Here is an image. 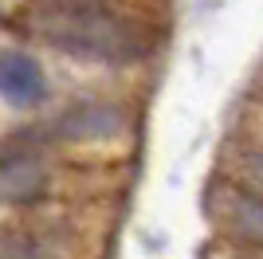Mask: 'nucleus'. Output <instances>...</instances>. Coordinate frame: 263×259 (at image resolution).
<instances>
[{
	"label": "nucleus",
	"mask_w": 263,
	"mask_h": 259,
	"mask_svg": "<svg viewBox=\"0 0 263 259\" xmlns=\"http://www.w3.org/2000/svg\"><path fill=\"white\" fill-rule=\"evenodd\" d=\"M35 32L71 55L106 59V63H134L145 51L138 28L122 16L102 12L99 4H55L35 16Z\"/></svg>",
	"instance_id": "nucleus-1"
},
{
	"label": "nucleus",
	"mask_w": 263,
	"mask_h": 259,
	"mask_svg": "<svg viewBox=\"0 0 263 259\" xmlns=\"http://www.w3.org/2000/svg\"><path fill=\"white\" fill-rule=\"evenodd\" d=\"M209 212L224 236L263 248V196L236 184H216L209 193Z\"/></svg>",
	"instance_id": "nucleus-2"
},
{
	"label": "nucleus",
	"mask_w": 263,
	"mask_h": 259,
	"mask_svg": "<svg viewBox=\"0 0 263 259\" xmlns=\"http://www.w3.org/2000/svg\"><path fill=\"white\" fill-rule=\"evenodd\" d=\"M0 90L16 106H32L44 98V71L28 55H4L0 59Z\"/></svg>",
	"instance_id": "nucleus-3"
},
{
	"label": "nucleus",
	"mask_w": 263,
	"mask_h": 259,
	"mask_svg": "<svg viewBox=\"0 0 263 259\" xmlns=\"http://www.w3.org/2000/svg\"><path fill=\"white\" fill-rule=\"evenodd\" d=\"M122 110L118 106H79L59 122V134L75 141H99V138H114L122 130Z\"/></svg>",
	"instance_id": "nucleus-4"
},
{
	"label": "nucleus",
	"mask_w": 263,
	"mask_h": 259,
	"mask_svg": "<svg viewBox=\"0 0 263 259\" xmlns=\"http://www.w3.org/2000/svg\"><path fill=\"white\" fill-rule=\"evenodd\" d=\"M0 181H4V193L8 196H32V193H40V184H44V169L32 165V161H20V165H12Z\"/></svg>",
	"instance_id": "nucleus-5"
},
{
	"label": "nucleus",
	"mask_w": 263,
	"mask_h": 259,
	"mask_svg": "<svg viewBox=\"0 0 263 259\" xmlns=\"http://www.w3.org/2000/svg\"><path fill=\"white\" fill-rule=\"evenodd\" d=\"M243 173L263 189V150H248L243 153Z\"/></svg>",
	"instance_id": "nucleus-6"
},
{
	"label": "nucleus",
	"mask_w": 263,
	"mask_h": 259,
	"mask_svg": "<svg viewBox=\"0 0 263 259\" xmlns=\"http://www.w3.org/2000/svg\"><path fill=\"white\" fill-rule=\"evenodd\" d=\"M224 259H252V255H236V251H228V255H224Z\"/></svg>",
	"instance_id": "nucleus-7"
}]
</instances>
